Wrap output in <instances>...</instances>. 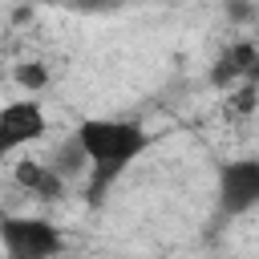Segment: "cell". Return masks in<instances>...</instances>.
Wrapping results in <instances>:
<instances>
[{"label":"cell","instance_id":"6da1fadb","mask_svg":"<svg viewBox=\"0 0 259 259\" xmlns=\"http://www.w3.org/2000/svg\"><path fill=\"white\" fill-rule=\"evenodd\" d=\"M77 146L89 166V202H105L109 190L121 182V174L154 146V134L134 117H85L77 125Z\"/></svg>","mask_w":259,"mask_h":259},{"label":"cell","instance_id":"7a4b0ae2","mask_svg":"<svg viewBox=\"0 0 259 259\" xmlns=\"http://www.w3.org/2000/svg\"><path fill=\"white\" fill-rule=\"evenodd\" d=\"M0 251L8 259H53L65 251V235L40 214H4L0 219Z\"/></svg>","mask_w":259,"mask_h":259},{"label":"cell","instance_id":"3957f363","mask_svg":"<svg viewBox=\"0 0 259 259\" xmlns=\"http://www.w3.org/2000/svg\"><path fill=\"white\" fill-rule=\"evenodd\" d=\"M45 134H49V113L36 93H24L0 105V162L45 142Z\"/></svg>","mask_w":259,"mask_h":259},{"label":"cell","instance_id":"277c9868","mask_svg":"<svg viewBox=\"0 0 259 259\" xmlns=\"http://www.w3.org/2000/svg\"><path fill=\"white\" fill-rule=\"evenodd\" d=\"M214 198H219V214H227V219L251 214V210L259 206V158L223 162V166H219Z\"/></svg>","mask_w":259,"mask_h":259},{"label":"cell","instance_id":"5b68a950","mask_svg":"<svg viewBox=\"0 0 259 259\" xmlns=\"http://www.w3.org/2000/svg\"><path fill=\"white\" fill-rule=\"evenodd\" d=\"M12 182L24 190V194H32L36 202H61L65 198V174L53 166V162H32V158H20L16 166H12Z\"/></svg>","mask_w":259,"mask_h":259},{"label":"cell","instance_id":"8992f818","mask_svg":"<svg viewBox=\"0 0 259 259\" xmlns=\"http://www.w3.org/2000/svg\"><path fill=\"white\" fill-rule=\"evenodd\" d=\"M255 61H259V45L255 40H235V45H227V53H219V61L210 69V81L219 89H227L235 81H247L251 69H255Z\"/></svg>","mask_w":259,"mask_h":259},{"label":"cell","instance_id":"52a82bcc","mask_svg":"<svg viewBox=\"0 0 259 259\" xmlns=\"http://www.w3.org/2000/svg\"><path fill=\"white\" fill-rule=\"evenodd\" d=\"M12 77H16V85H20L24 93H40V89L49 85V69H45L40 61H20Z\"/></svg>","mask_w":259,"mask_h":259},{"label":"cell","instance_id":"ba28073f","mask_svg":"<svg viewBox=\"0 0 259 259\" xmlns=\"http://www.w3.org/2000/svg\"><path fill=\"white\" fill-rule=\"evenodd\" d=\"M32 4H49V0H32Z\"/></svg>","mask_w":259,"mask_h":259}]
</instances>
